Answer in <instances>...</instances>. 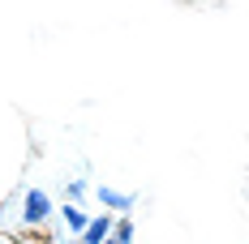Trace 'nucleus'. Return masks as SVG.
Wrapping results in <instances>:
<instances>
[{
	"mask_svg": "<svg viewBox=\"0 0 249 244\" xmlns=\"http://www.w3.org/2000/svg\"><path fill=\"white\" fill-rule=\"evenodd\" d=\"M22 219L30 223V227H43V223L52 219V197L43 193V189H30V193H26V206H22Z\"/></svg>",
	"mask_w": 249,
	"mask_h": 244,
	"instance_id": "obj_1",
	"label": "nucleus"
},
{
	"mask_svg": "<svg viewBox=\"0 0 249 244\" xmlns=\"http://www.w3.org/2000/svg\"><path fill=\"white\" fill-rule=\"evenodd\" d=\"M112 223H116V214H95L86 223V231H82V244H103L107 231H112Z\"/></svg>",
	"mask_w": 249,
	"mask_h": 244,
	"instance_id": "obj_2",
	"label": "nucleus"
},
{
	"mask_svg": "<svg viewBox=\"0 0 249 244\" xmlns=\"http://www.w3.org/2000/svg\"><path fill=\"white\" fill-rule=\"evenodd\" d=\"M99 201L107 206V210H133L138 197H133V193H116L112 184H103V189H99Z\"/></svg>",
	"mask_w": 249,
	"mask_h": 244,
	"instance_id": "obj_3",
	"label": "nucleus"
},
{
	"mask_svg": "<svg viewBox=\"0 0 249 244\" xmlns=\"http://www.w3.org/2000/svg\"><path fill=\"white\" fill-rule=\"evenodd\" d=\"M103 244H133V223L121 219V223H112V231H107V240Z\"/></svg>",
	"mask_w": 249,
	"mask_h": 244,
	"instance_id": "obj_4",
	"label": "nucleus"
},
{
	"mask_svg": "<svg viewBox=\"0 0 249 244\" xmlns=\"http://www.w3.org/2000/svg\"><path fill=\"white\" fill-rule=\"evenodd\" d=\"M60 214H65V223H69L73 231H86V223H90V214H82V206H65Z\"/></svg>",
	"mask_w": 249,
	"mask_h": 244,
	"instance_id": "obj_5",
	"label": "nucleus"
},
{
	"mask_svg": "<svg viewBox=\"0 0 249 244\" xmlns=\"http://www.w3.org/2000/svg\"><path fill=\"white\" fill-rule=\"evenodd\" d=\"M65 193H69V206H77V201L86 197V180H69V184H65Z\"/></svg>",
	"mask_w": 249,
	"mask_h": 244,
	"instance_id": "obj_6",
	"label": "nucleus"
}]
</instances>
